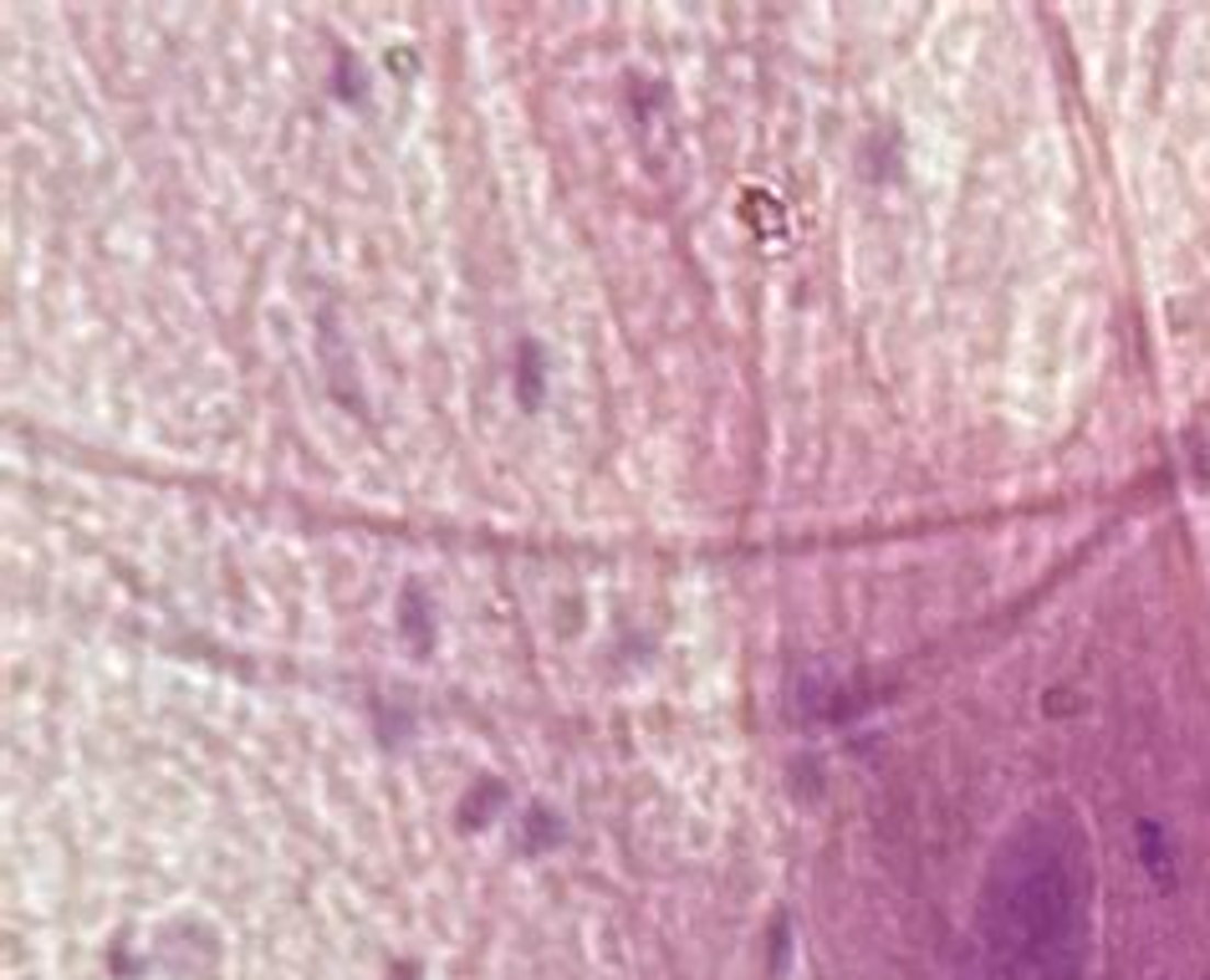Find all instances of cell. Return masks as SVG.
I'll list each match as a JSON object with an SVG mask.
<instances>
[{"mask_svg":"<svg viewBox=\"0 0 1210 980\" xmlns=\"http://www.w3.org/2000/svg\"><path fill=\"white\" fill-rule=\"evenodd\" d=\"M1088 843L1067 812L1027 817L991 858L981 939L996 980H1083L1088 960Z\"/></svg>","mask_w":1210,"mask_h":980,"instance_id":"obj_1","label":"cell"}]
</instances>
